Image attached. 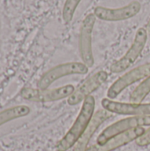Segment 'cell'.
I'll list each match as a JSON object with an SVG mask.
<instances>
[{
  "label": "cell",
  "mask_w": 150,
  "mask_h": 151,
  "mask_svg": "<svg viewBox=\"0 0 150 151\" xmlns=\"http://www.w3.org/2000/svg\"><path fill=\"white\" fill-rule=\"evenodd\" d=\"M95 100L92 96H88L84 101L80 111L73 125L66 134L57 142L56 149L57 151H67L73 147L78 140L87 130L95 112Z\"/></svg>",
  "instance_id": "1"
},
{
  "label": "cell",
  "mask_w": 150,
  "mask_h": 151,
  "mask_svg": "<svg viewBox=\"0 0 150 151\" xmlns=\"http://www.w3.org/2000/svg\"><path fill=\"white\" fill-rule=\"evenodd\" d=\"M148 35L149 34L146 28L140 27L135 34L133 42L130 49L120 59L115 61L111 65V71L114 73H118L127 70L132 65H133L144 50L148 40Z\"/></svg>",
  "instance_id": "2"
},
{
  "label": "cell",
  "mask_w": 150,
  "mask_h": 151,
  "mask_svg": "<svg viewBox=\"0 0 150 151\" xmlns=\"http://www.w3.org/2000/svg\"><path fill=\"white\" fill-rule=\"evenodd\" d=\"M74 87L71 84L52 89H40L25 88L20 92V96L27 101L37 103H48L69 97L74 92Z\"/></svg>",
  "instance_id": "3"
},
{
  "label": "cell",
  "mask_w": 150,
  "mask_h": 151,
  "mask_svg": "<svg viewBox=\"0 0 150 151\" xmlns=\"http://www.w3.org/2000/svg\"><path fill=\"white\" fill-rule=\"evenodd\" d=\"M150 127V116H133L121 119L105 128L97 138L98 145H104L111 138L140 127Z\"/></svg>",
  "instance_id": "4"
},
{
  "label": "cell",
  "mask_w": 150,
  "mask_h": 151,
  "mask_svg": "<svg viewBox=\"0 0 150 151\" xmlns=\"http://www.w3.org/2000/svg\"><path fill=\"white\" fill-rule=\"evenodd\" d=\"M88 67L84 63L69 62L57 65L47 73H45L38 82V88L47 89L49 87L58 79L73 74H86Z\"/></svg>",
  "instance_id": "5"
},
{
  "label": "cell",
  "mask_w": 150,
  "mask_h": 151,
  "mask_svg": "<svg viewBox=\"0 0 150 151\" xmlns=\"http://www.w3.org/2000/svg\"><path fill=\"white\" fill-rule=\"evenodd\" d=\"M95 19L96 17L95 14H88L82 21L79 35V49L80 58L83 63L88 68L92 67L95 63L92 50V34Z\"/></svg>",
  "instance_id": "6"
},
{
  "label": "cell",
  "mask_w": 150,
  "mask_h": 151,
  "mask_svg": "<svg viewBox=\"0 0 150 151\" xmlns=\"http://www.w3.org/2000/svg\"><path fill=\"white\" fill-rule=\"evenodd\" d=\"M150 76V63L144 64L125 73L118 78L108 89L107 96L110 99H115L126 88L133 83Z\"/></svg>",
  "instance_id": "7"
},
{
  "label": "cell",
  "mask_w": 150,
  "mask_h": 151,
  "mask_svg": "<svg viewBox=\"0 0 150 151\" xmlns=\"http://www.w3.org/2000/svg\"><path fill=\"white\" fill-rule=\"evenodd\" d=\"M141 9V4L138 1H132L128 4L119 8H107L97 6L94 11L96 18L104 21H121L136 16Z\"/></svg>",
  "instance_id": "8"
},
{
  "label": "cell",
  "mask_w": 150,
  "mask_h": 151,
  "mask_svg": "<svg viewBox=\"0 0 150 151\" xmlns=\"http://www.w3.org/2000/svg\"><path fill=\"white\" fill-rule=\"evenodd\" d=\"M108 79V73L104 71H100L90 76L87 81H85L74 92L68 97V104L74 106L79 104L80 102L84 101L91 93L95 91L100 88Z\"/></svg>",
  "instance_id": "9"
},
{
  "label": "cell",
  "mask_w": 150,
  "mask_h": 151,
  "mask_svg": "<svg viewBox=\"0 0 150 151\" xmlns=\"http://www.w3.org/2000/svg\"><path fill=\"white\" fill-rule=\"evenodd\" d=\"M102 106L104 110L119 115L131 116H149V104H135V103H120L112 101L111 99L103 98L102 100Z\"/></svg>",
  "instance_id": "10"
},
{
  "label": "cell",
  "mask_w": 150,
  "mask_h": 151,
  "mask_svg": "<svg viewBox=\"0 0 150 151\" xmlns=\"http://www.w3.org/2000/svg\"><path fill=\"white\" fill-rule=\"evenodd\" d=\"M145 129L142 127L131 129L126 133L118 134L111 140H109L104 145H98L97 143L88 147L86 151H113L120 147H123L133 141H136L140 136L145 133Z\"/></svg>",
  "instance_id": "11"
},
{
  "label": "cell",
  "mask_w": 150,
  "mask_h": 151,
  "mask_svg": "<svg viewBox=\"0 0 150 151\" xmlns=\"http://www.w3.org/2000/svg\"><path fill=\"white\" fill-rule=\"evenodd\" d=\"M111 117V112L106 110H101L96 111L94 114L87 130L84 132V134L81 135V137L78 140V142L74 145L73 151H86V150L88 149V144L93 134L95 133L98 127Z\"/></svg>",
  "instance_id": "12"
},
{
  "label": "cell",
  "mask_w": 150,
  "mask_h": 151,
  "mask_svg": "<svg viewBox=\"0 0 150 151\" xmlns=\"http://www.w3.org/2000/svg\"><path fill=\"white\" fill-rule=\"evenodd\" d=\"M30 113V108L26 105H19L8 108L0 112V127L11 120L27 116Z\"/></svg>",
  "instance_id": "13"
},
{
  "label": "cell",
  "mask_w": 150,
  "mask_h": 151,
  "mask_svg": "<svg viewBox=\"0 0 150 151\" xmlns=\"http://www.w3.org/2000/svg\"><path fill=\"white\" fill-rule=\"evenodd\" d=\"M150 94V76L147 77L131 94V103L141 104L142 101Z\"/></svg>",
  "instance_id": "14"
},
{
  "label": "cell",
  "mask_w": 150,
  "mask_h": 151,
  "mask_svg": "<svg viewBox=\"0 0 150 151\" xmlns=\"http://www.w3.org/2000/svg\"><path fill=\"white\" fill-rule=\"evenodd\" d=\"M80 2L81 0H66L65 1L64 7H63V12H62L63 19L65 20V22L69 23L72 21L73 15L75 13V11Z\"/></svg>",
  "instance_id": "15"
},
{
  "label": "cell",
  "mask_w": 150,
  "mask_h": 151,
  "mask_svg": "<svg viewBox=\"0 0 150 151\" xmlns=\"http://www.w3.org/2000/svg\"><path fill=\"white\" fill-rule=\"evenodd\" d=\"M136 144L140 147H146L150 145V127L136 140Z\"/></svg>",
  "instance_id": "16"
},
{
  "label": "cell",
  "mask_w": 150,
  "mask_h": 151,
  "mask_svg": "<svg viewBox=\"0 0 150 151\" xmlns=\"http://www.w3.org/2000/svg\"><path fill=\"white\" fill-rule=\"evenodd\" d=\"M146 30L148 31V34L150 35V19H149L148 23H147V27H146Z\"/></svg>",
  "instance_id": "17"
}]
</instances>
